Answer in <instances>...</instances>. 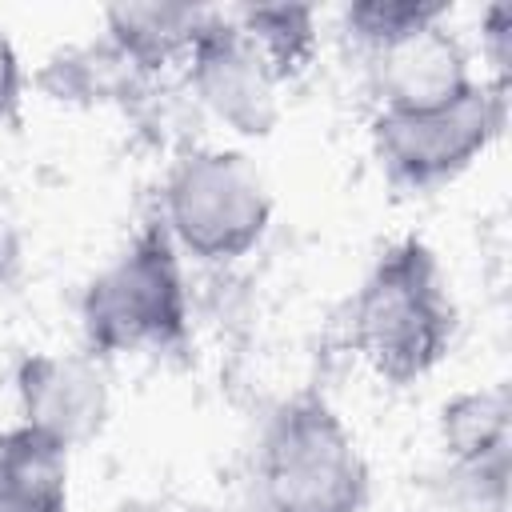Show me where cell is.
I'll list each match as a JSON object with an SVG mask.
<instances>
[{
    "label": "cell",
    "instance_id": "obj_10",
    "mask_svg": "<svg viewBox=\"0 0 512 512\" xmlns=\"http://www.w3.org/2000/svg\"><path fill=\"white\" fill-rule=\"evenodd\" d=\"M0 512H68V452L24 424L0 432Z\"/></svg>",
    "mask_w": 512,
    "mask_h": 512
},
{
    "label": "cell",
    "instance_id": "obj_2",
    "mask_svg": "<svg viewBox=\"0 0 512 512\" xmlns=\"http://www.w3.org/2000/svg\"><path fill=\"white\" fill-rule=\"evenodd\" d=\"M260 512H360L368 500L364 456L320 396H296L268 420L256 452Z\"/></svg>",
    "mask_w": 512,
    "mask_h": 512
},
{
    "label": "cell",
    "instance_id": "obj_6",
    "mask_svg": "<svg viewBox=\"0 0 512 512\" xmlns=\"http://www.w3.org/2000/svg\"><path fill=\"white\" fill-rule=\"evenodd\" d=\"M188 76L204 108L240 136H268L280 120V80L228 12H208L188 52Z\"/></svg>",
    "mask_w": 512,
    "mask_h": 512
},
{
    "label": "cell",
    "instance_id": "obj_5",
    "mask_svg": "<svg viewBox=\"0 0 512 512\" xmlns=\"http://www.w3.org/2000/svg\"><path fill=\"white\" fill-rule=\"evenodd\" d=\"M508 96L492 80H472L460 96L392 112L380 108L372 120V148L380 168L404 188H436L472 168L504 128Z\"/></svg>",
    "mask_w": 512,
    "mask_h": 512
},
{
    "label": "cell",
    "instance_id": "obj_15",
    "mask_svg": "<svg viewBox=\"0 0 512 512\" xmlns=\"http://www.w3.org/2000/svg\"><path fill=\"white\" fill-rule=\"evenodd\" d=\"M20 92H24V72H20V56L8 40V32L0 28V128L20 120Z\"/></svg>",
    "mask_w": 512,
    "mask_h": 512
},
{
    "label": "cell",
    "instance_id": "obj_1",
    "mask_svg": "<svg viewBox=\"0 0 512 512\" xmlns=\"http://www.w3.org/2000/svg\"><path fill=\"white\" fill-rule=\"evenodd\" d=\"M352 344L360 360L392 384L428 376L456 332V304L436 252L424 240L392 244L352 300Z\"/></svg>",
    "mask_w": 512,
    "mask_h": 512
},
{
    "label": "cell",
    "instance_id": "obj_7",
    "mask_svg": "<svg viewBox=\"0 0 512 512\" xmlns=\"http://www.w3.org/2000/svg\"><path fill=\"white\" fill-rule=\"evenodd\" d=\"M20 424L56 448L92 444L112 412V392L100 356L92 352H36L16 368Z\"/></svg>",
    "mask_w": 512,
    "mask_h": 512
},
{
    "label": "cell",
    "instance_id": "obj_9",
    "mask_svg": "<svg viewBox=\"0 0 512 512\" xmlns=\"http://www.w3.org/2000/svg\"><path fill=\"white\" fill-rule=\"evenodd\" d=\"M440 436H444V452L456 460V468L468 480H476L480 488L488 484L496 496L504 492L508 440H512L504 388H476L452 396L440 412Z\"/></svg>",
    "mask_w": 512,
    "mask_h": 512
},
{
    "label": "cell",
    "instance_id": "obj_4",
    "mask_svg": "<svg viewBox=\"0 0 512 512\" xmlns=\"http://www.w3.org/2000/svg\"><path fill=\"white\" fill-rule=\"evenodd\" d=\"M272 224V192L236 148L184 152L164 180V232L200 260L248 256Z\"/></svg>",
    "mask_w": 512,
    "mask_h": 512
},
{
    "label": "cell",
    "instance_id": "obj_13",
    "mask_svg": "<svg viewBox=\"0 0 512 512\" xmlns=\"http://www.w3.org/2000/svg\"><path fill=\"white\" fill-rule=\"evenodd\" d=\"M452 8L444 0H360L344 12V24L348 32L368 48H384V44H396L420 28H432V24H444Z\"/></svg>",
    "mask_w": 512,
    "mask_h": 512
},
{
    "label": "cell",
    "instance_id": "obj_8",
    "mask_svg": "<svg viewBox=\"0 0 512 512\" xmlns=\"http://www.w3.org/2000/svg\"><path fill=\"white\" fill-rule=\"evenodd\" d=\"M368 56H372V80L380 92V108H392V112H416V108L444 104L472 84L468 56L460 40L444 32V24L420 28Z\"/></svg>",
    "mask_w": 512,
    "mask_h": 512
},
{
    "label": "cell",
    "instance_id": "obj_11",
    "mask_svg": "<svg viewBox=\"0 0 512 512\" xmlns=\"http://www.w3.org/2000/svg\"><path fill=\"white\" fill-rule=\"evenodd\" d=\"M212 8H192V4H120L108 8V32L116 48L140 64V68H160L168 60H188L192 40L200 36L204 20Z\"/></svg>",
    "mask_w": 512,
    "mask_h": 512
},
{
    "label": "cell",
    "instance_id": "obj_14",
    "mask_svg": "<svg viewBox=\"0 0 512 512\" xmlns=\"http://www.w3.org/2000/svg\"><path fill=\"white\" fill-rule=\"evenodd\" d=\"M480 36H484V56L496 72V88L508 92V56H512V8L508 4H492L480 20Z\"/></svg>",
    "mask_w": 512,
    "mask_h": 512
},
{
    "label": "cell",
    "instance_id": "obj_3",
    "mask_svg": "<svg viewBox=\"0 0 512 512\" xmlns=\"http://www.w3.org/2000/svg\"><path fill=\"white\" fill-rule=\"evenodd\" d=\"M80 324L92 356L164 352L188 332V292L180 248L152 224L104 272L92 276L80 300Z\"/></svg>",
    "mask_w": 512,
    "mask_h": 512
},
{
    "label": "cell",
    "instance_id": "obj_12",
    "mask_svg": "<svg viewBox=\"0 0 512 512\" xmlns=\"http://www.w3.org/2000/svg\"><path fill=\"white\" fill-rule=\"evenodd\" d=\"M252 48L268 60L276 80H292L308 68L316 52V12L304 4H248L228 12Z\"/></svg>",
    "mask_w": 512,
    "mask_h": 512
}]
</instances>
